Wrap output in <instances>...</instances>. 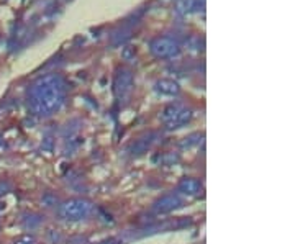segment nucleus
<instances>
[{
	"label": "nucleus",
	"mask_w": 295,
	"mask_h": 244,
	"mask_svg": "<svg viewBox=\"0 0 295 244\" xmlns=\"http://www.w3.org/2000/svg\"><path fill=\"white\" fill-rule=\"evenodd\" d=\"M92 211H94V205L92 202L85 200V198H71V200H66L59 206V215L68 221L85 220Z\"/></svg>",
	"instance_id": "f257e3e1"
},
{
	"label": "nucleus",
	"mask_w": 295,
	"mask_h": 244,
	"mask_svg": "<svg viewBox=\"0 0 295 244\" xmlns=\"http://www.w3.org/2000/svg\"><path fill=\"white\" fill-rule=\"evenodd\" d=\"M182 198L181 195L177 194H167L164 197H161L159 200L154 202L153 205V211L156 213V215H166V213H171L177 208H181L182 206Z\"/></svg>",
	"instance_id": "f03ea898"
},
{
	"label": "nucleus",
	"mask_w": 295,
	"mask_h": 244,
	"mask_svg": "<svg viewBox=\"0 0 295 244\" xmlns=\"http://www.w3.org/2000/svg\"><path fill=\"white\" fill-rule=\"evenodd\" d=\"M202 189V182L198 179H194V177H184L179 182V192L184 195H198Z\"/></svg>",
	"instance_id": "7ed1b4c3"
},
{
	"label": "nucleus",
	"mask_w": 295,
	"mask_h": 244,
	"mask_svg": "<svg viewBox=\"0 0 295 244\" xmlns=\"http://www.w3.org/2000/svg\"><path fill=\"white\" fill-rule=\"evenodd\" d=\"M13 244H36V239L32 234H21L13 241Z\"/></svg>",
	"instance_id": "20e7f679"
},
{
	"label": "nucleus",
	"mask_w": 295,
	"mask_h": 244,
	"mask_svg": "<svg viewBox=\"0 0 295 244\" xmlns=\"http://www.w3.org/2000/svg\"><path fill=\"white\" fill-rule=\"evenodd\" d=\"M9 190H10V184L9 182H0V195L7 194Z\"/></svg>",
	"instance_id": "39448f33"
}]
</instances>
